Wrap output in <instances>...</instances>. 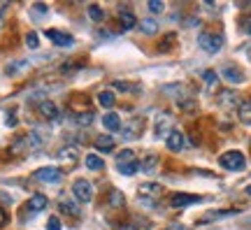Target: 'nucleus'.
<instances>
[{
	"label": "nucleus",
	"instance_id": "f257e3e1",
	"mask_svg": "<svg viewBox=\"0 0 251 230\" xmlns=\"http://www.w3.org/2000/svg\"><path fill=\"white\" fill-rule=\"evenodd\" d=\"M45 144V137L40 130H30V133L21 135L17 140L12 142V151L14 153H28V151H37L40 147Z\"/></svg>",
	"mask_w": 251,
	"mask_h": 230
},
{
	"label": "nucleus",
	"instance_id": "f03ea898",
	"mask_svg": "<svg viewBox=\"0 0 251 230\" xmlns=\"http://www.w3.org/2000/svg\"><path fill=\"white\" fill-rule=\"evenodd\" d=\"M117 170L126 177H133L135 172L140 170V160L135 158V151L133 149H126L117 156Z\"/></svg>",
	"mask_w": 251,
	"mask_h": 230
},
{
	"label": "nucleus",
	"instance_id": "7ed1b4c3",
	"mask_svg": "<svg viewBox=\"0 0 251 230\" xmlns=\"http://www.w3.org/2000/svg\"><path fill=\"white\" fill-rule=\"evenodd\" d=\"M219 165L224 170H230V172H240V170H244V165H247V158H244L242 151H226V153H221L219 156Z\"/></svg>",
	"mask_w": 251,
	"mask_h": 230
},
{
	"label": "nucleus",
	"instance_id": "20e7f679",
	"mask_svg": "<svg viewBox=\"0 0 251 230\" xmlns=\"http://www.w3.org/2000/svg\"><path fill=\"white\" fill-rule=\"evenodd\" d=\"M198 45H200V49H205L207 53H216L224 47V35L221 33H212V30H202L198 35Z\"/></svg>",
	"mask_w": 251,
	"mask_h": 230
},
{
	"label": "nucleus",
	"instance_id": "39448f33",
	"mask_svg": "<svg viewBox=\"0 0 251 230\" xmlns=\"http://www.w3.org/2000/svg\"><path fill=\"white\" fill-rule=\"evenodd\" d=\"M72 195H75L79 203H91V200H93V186L89 184V179H75Z\"/></svg>",
	"mask_w": 251,
	"mask_h": 230
},
{
	"label": "nucleus",
	"instance_id": "423d86ee",
	"mask_svg": "<svg viewBox=\"0 0 251 230\" xmlns=\"http://www.w3.org/2000/svg\"><path fill=\"white\" fill-rule=\"evenodd\" d=\"M202 203L200 195H191V193H172L170 195V207L172 209H184L188 204H198Z\"/></svg>",
	"mask_w": 251,
	"mask_h": 230
},
{
	"label": "nucleus",
	"instance_id": "0eeeda50",
	"mask_svg": "<svg viewBox=\"0 0 251 230\" xmlns=\"http://www.w3.org/2000/svg\"><path fill=\"white\" fill-rule=\"evenodd\" d=\"M221 77H224L228 84H242L244 81V70L237 68L235 63H226L221 65Z\"/></svg>",
	"mask_w": 251,
	"mask_h": 230
},
{
	"label": "nucleus",
	"instance_id": "6e6552de",
	"mask_svg": "<svg viewBox=\"0 0 251 230\" xmlns=\"http://www.w3.org/2000/svg\"><path fill=\"white\" fill-rule=\"evenodd\" d=\"M33 177L37 181H47V184H56V181H61L63 179V172L58 168H40L35 170V175Z\"/></svg>",
	"mask_w": 251,
	"mask_h": 230
},
{
	"label": "nucleus",
	"instance_id": "1a4fd4ad",
	"mask_svg": "<svg viewBox=\"0 0 251 230\" xmlns=\"http://www.w3.org/2000/svg\"><path fill=\"white\" fill-rule=\"evenodd\" d=\"M47 37L54 42L56 47H72L75 45V37L63 33V30H56V28H47Z\"/></svg>",
	"mask_w": 251,
	"mask_h": 230
},
{
	"label": "nucleus",
	"instance_id": "9d476101",
	"mask_svg": "<svg viewBox=\"0 0 251 230\" xmlns=\"http://www.w3.org/2000/svg\"><path fill=\"white\" fill-rule=\"evenodd\" d=\"M163 195V186L161 184H142L140 186V198H144V200H151V203H156L158 198Z\"/></svg>",
	"mask_w": 251,
	"mask_h": 230
},
{
	"label": "nucleus",
	"instance_id": "9b49d317",
	"mask_svg": "<svg viewBox=\"0 0 251 230\" xmlns=\"http://www.w3.org/2000/svg\"><path fill=\"white\" fill-rule=\"evenodd\" d=\"M144 130V119L140 116H135L133 121H128L124 128V137L126 140H135V137H140V133Z\"/></svg>",
	"mask_w": 251,
	"mask_h": 230
},
{
	"label": "nucleus",
	"instance_id": "f8f14e48",
	"mask_svg": "<svg viewBox=\"0 0 251 230\" xmlns=\"http://www.w3.org/2000/svg\"><path fill=\"white\" fill-rule=\"evenodd\" d=\"M47 204H49V200H47V195H42V193H35L30 200L26 203V212L28 214H40L42 209H45Z\"/></svg>",
	"mask_w": 251,
	"mask_h": 230
},
{
	"label": "nucleus",
	"instance_id": "ddd939ff",
	"mask_svg": "<svg viewBox=\"0 0 251 230\" xmlns=\"http://www.w3.org/2000/svg\"><path fill=\"white\" fill-rule=\"evenodd\" d=\"M165 144H168V149L170 151H181L184 149V144H186V137L181 130H170V135L165 137Z\"/></svg>",
	"mask_w": 251,
	"mask_h": 230
},
{
	"label": "nucleus",
	"instance_id": "4468645a",
	"mask_svg": "<svg viewBox=\"0 0 251 230\" xmlns=\"http://www.w3.org/2000/svg\"><path fill=\"white\" fill-rule=\"evenodd\" d=\"M170 128H172V116L168 112H161V114L156 116V135L158 137H163L165 133L170 135Z\"/></svg>",
	"mask_w": 251,
	"mask_h": 230
},
{
	"label": "nucleus",
	"instance_id": "2eb2a0df",
	"mask_svg": "<svg viewBox=\"0 0 251 230\" xmlns=\"http://www.w3.org/2000/svg\"><path fill=\"white\" fill-rule=\"evenodd\" d=\"M37 112L45 116V119H51V121L58 119V107H56L51 100H42V102L37 105Z\"/></svg>",
	"mask_w": 251,
	"mask_h": 230
},
{
	"label": "nucleus",
	"instance_id": "dca6fc26",
	"mask_svg": "<svg viewBox=\"0 0 251 230\" xmlns=\"http://www.w3.org/2000/svg\"><path fill=\"white\" fill-rule=\"evenodd\" d=\"M119 19H121V28L124 30H130V28L137 26V19L133 17V12L126 7H119Z\"/></svg>",
	"mask_w": 251,
	"mask_h": 230
},
{
	"label": "nucleus",
	"instance_id": "f3484780",
	"mask_svg": "<svg viewBox=\"0 0 251 230\" xmlns=\"http://www.w3.org/2000/svg\"><path fill=\"white\" fill-rule=\"evenodd\" d=\"M240 209H219V212H207L200 216V223H209V221H216V219H226V216H233L237 214Z\"/></svg>",
	"mask_w": 251,
	"mask_h": 230
},
{
	"label": "nucleus",
	"instance_id": "a211bd4d",
	"mask_svg": "<svg viewBox=\"0 0 251 230\" xmlns=\"http://www.w3.org/2000/svg\"><path fill=\"white\" fill-rule=\"evenodd\" d=\"M140 170L147 172V175H153V172L158 170V156H156V153L144 156V160H140Z\"/></svg>",
	"mask_w": 251,
	"mask_h": 230
},
{
	"label": "nucleus",
	"instance_id": "6ab92c4d",
	"mask_svg": "<svg viewBox=\"0 0 251 230\" xmlns=\"http://www.w3.org/2000/svg\"><path fill=\"white\" fill-rule=\"evenodd\" d=\"M219 105L224 109H230V107H240V100L233 91H224V93H219Z\"/></svg>",
	"mask_w": 251,
	"mask_h": 230
},
{
	"label": "nucleus",
	"instance_id": "aec40b11",
	"mask_svg": "<svg viewBox=\"0 0 251 230\" xmlns=\"http://www.w3.org/2000/svg\"><path fill=\"white\" fill-rule=\"evenodd\" d=\"M102 124H105V128H107L109 133L121 130V119H119V114H114V112H107V114L102 116Z\"/></svg>",
	"mask_w": 251,
	"mask_h": 230
},
{
	"label": "nucleus",
	"instance_id": "412c9836",
	"mask_svg": "<svg viewBox=\"0 0 251 230\" xmlns=\"http://www.w3.org/2000/svg\"><path fill=\"white\" fill-rule=\"evenodd\" d=\"M93 144H96V149H98V151H112V149H114V137H112V135H107V133L98 135Z\"/></svg>",
	"mask_w": 251,
	"mask_h": 230
},
{
	"label": "nucleus",
	"instance_id": "4be33fe9",
	"mask_svg": "<svg viewBox=\"0 0 251 230\" xmlns=\"http://www.w3.org/2000/svg\"><path fill=\"white\" fill-rule=\"evenodd\" d=\"M237 116H240V121H242L244 126H251V98L249 100H244V102H240V107H237Z\"/></svg>",
	"mask_w": 251,
	"mask_h": 230
},
{
	"label": "nucleus",
	"instance_id": "5701e85b",
	"mask_svg": "<svg viewBox=\"0 0 251 230\" xmlns=\"http://www.w3.org/2000/svg\"><path fill=\"white\" fill-rule=\"evenodd\" d=\"M58 207H61L63 214H72V216H79V207L68 200V195H61V200H58Z\"/></svg>",
	"mask_w": 251,
	"mask_h": 230
},
{
	"label": "nucleus",
	"instance_id": "b1692460",
	"mask_svg": "<svg viewBox=\"0 0 251 230\" xmlns=\"http://www.w3.org/2000/svg\"><path fill=\"white\" fill-rule=\"evenodd\" d=\"M86 168H89V170H96V172H98V170L105 168V160L100 158L98 153H89V156H86Z\"/></svg>",
	"mask_w": 251,
	"mask_h": 230
},
{
	"label": "nucleus",
	"instance_id": "393cba45",
	"mask_svg": "<svg viewBox=\"0 0 251 230\" xmlns=\"http://www.w3.org/2000/svg\"><path fill=\"white\" fill-rule=\"evenodd\" d=\"M98 102L102 107H114V102H117V96H114L112 91H100V93H98Z\"/></svg>",
	"mask_w": 251,
	"mask_h": 230
},
{
	"label": "nucleus",
	"instance_id": "a878e982",
	"mask_svg": "<svg viewBox=\"0 0 251 230\" xmlns=\"http://www.w3.org/2000/svg\"><path fill=\"white\" fill-rule=\"evenodd\" d=\"M124 195H121V191H117V188H114V191H112V193H109V200H107V207H112V209H119V207H124Z\"/></svg>",
	"mask_w": 251,
	"mask_h": 230
},
{
	"label": "nucleus",
	"instance_id": "bb28decb",
	"mask_svg": "<svg viewBox=\"0 0 251 230\" xmlns=\"http://www.w3.org/2000/svg\"><path fill=\"white\" fill-rule=\"evenodd\" d=\"M140 28H142V33H147V35H156L158 33V21L156 19H144L142 24H140Z\"/></svg>",
	"mask_w": 251,
	"mask_h": 230
},
{
	"label": "nucleus",
	"instance_id": "cd10ccee",
	"mask_svg": "<svg viewBox=\"0 0 251 230\" xmlns=\"http://www.w3.org/2000/svg\"><path fill=\"white\" fill-rule=\"evenodd\" d=\"M28 68V61H14V63H7L5 65V75H17V72H21V70H26Z\"/></svg>",
	"mask_w": 251,
	"mask_h": 230
},
{
	"label": "nucleus",
	"instance_id": "c85d7f7f",
	"mask_svg": "<svg viewBox=\"0 0 251 230\" xmlns=\"http://www.w3.org/2000/svg\"><path fill=\"white\" fill-rule=\"evenodd\" d=\"M75 124H77V126H84V128H86V126H91V124H93V112H91V109H86V112H79V114L75 116Z\"/></svg>",
	"mask_w": 251,
	"mask_h": 230
},
{
	"label": "nucleus",
	"instance_id": "c756f323",
	"mask_svg": "<svg viewBox=\"0 0 251 230\" xmlns=\"http://www.w3.org/2000/svg\"><path fill=\"white\" fill-rule=\"evenodd\" d=\"M89 17L93 19V21H102V19H105V12H102L98 5H91V7H89Z\"/></svg>",
	"mask_w": 251,
	"mask_h": 230
},
{
	"label": "nucleus",
	"instance_id": "7c9ffc66",
	"mask_svg": "<svg viewBox=\"0 0 251 230\" xmlns=\"http://www.w3.org/2000/svg\"><path fill=\"white\" fill-rule=\"evenodd\" d=\"M26 45L30 47V49H37V47H40V40H37V33H28V35H26Z\"/></svg>",
	"mask_w": 251,
	"mask_h": 230
},
{
	"label": "nucleus",
	"instance_id": "2f4dec72",
	"mask_svg": "<svg viewBox=\"0 0 251 230\" xmlns=\"http://www.w3.org/2000/svg\"><path fill=\"white\" fill-rule=\"evenodd\" d=\"M149 9H151L153 14H161L163 9H165V5H163L161 0H149Z\"/></svg>",
	"mask_w": 251,
	"mask_h": 230
},
{
	"label": "nucleus",
	"instance_id": "473e14b6",
	"mask_svg": "<svg viewBox=\"0 0 251 230\" xmlns=\"http://www.w3.org/2000/svg\"><path fill=\"white\" fill-rule=\"evenodd\" d=\"M202 79H205L207 86H212V84L216 81V72L214 70H205V72H202Z\"/></svg>",
	"mask_w": 251,
	"mask_h": 230
},
{
	"label": "nucleus",
	"instance_id": "72a5a7b5",
	"mask_svg": "<svg viewBox=\"0 0 251 230\" xmlns=\"http://www.w3.org/2000/svg\"><path fill=\"white\" fill-rule=\"evenodd\" d=\"M47 230H61V221H58V216H51V219L47 221Z\"/></svg>",
	"mask_w": 251,
	"mask_h": 230
},
{
	"label": "nucleus",
	"instance_id": "f704fd0d",
	"mask_svg": "<svg viewBox=\"0 0 251 230\" xmlns=\"http://www.w3.org/2000/svg\"><path fill=\"white\" fill-rule=\"evenodd\" d=\"M240 28H242V33L251 35V17H244V19H242V24H240Z\"/></svg>",
	"mask_w": 251,
	"mask_h": 230
},
{
	"label": "nucleus",
	"instance_id": "c9c22d12",
	"mask_svg": "<svg viewBox=\"0 0 251 230\" xmlns=\"http://www.w3.org/2000/svg\"><path fill=\"white\" fill-rule=\"evenodd\" d=\"M114 86H117V89H121V91H137V86H133V84H126V81H117Z\"/></svg>",
	"mask_w": 251,
	"mask_h": 230
},
{
	"label": "nucleus",
	"instance_id": "e433bc0d",
	"mask_svg": "<svg viewBox=\"0 0 251 230\" xmlns=\"http://www.w3.org/2000/svg\"><path fill=\"white\" fill-rule=\"evenodd\" d=\"M5 223H7V212H5V209L0 207V228H2Z\"/></svg>",
	"mask_w": 251,
	"mask_h": 230
},
{
	"label": "nucleus",
	"instance_id": "4c0bfd02",
	"mask_svg": "<svg viewBox=\"0 0 251 230\" xmlns=\"http://www.w3.org/2000/svg\"><path fill=\"white\" fill-rule=\"evenodd\" d=\"M7 7H9V2H5V0H2V2H0V21H2V14L7 12Z\"/></svg>",
	"mask_w": 251,
	"mask_h": 230
},
{
	"label": "nucleus",
	"instance_id": "58836bf2",
	"mask_svg": "<svg viewBox=\"0 0 251 230\" xmlns=\"http://www.w3.org/2000/svg\"><path fill=\"white\" fill-rule=\"evenodd\" d=\"M5 124H7L9 128H12V126H17V116H12V114H9L7 119H5Z\"/></svg>",
	"mask_w": 251,
	"mask_h": 230
},
{
	"label": "nucleus",
	"instance_id": "ea45409f",
	"mask_svg": "<svg viewBox=\"0 0 251 230\" xmlns=\"http://www.w3.org/2000/svg\"><path fill=\"white\" fill-rule=\"evenodd\" d=\"M165 230H188V228L181 226V223H175V226H170V228H165Z\"/></svg>",
	"mask_w": 251,
	"mask_h": 230
},
{
	"label": "nucleus",
	"instance_id": "a19ab883",
	"mask_svg": "<svg viewBox=\"0 0 251 230\" xmlns=\"http://www.w3.org/2000/svg\"><path fill=\"white\" fill-rule=\"evenodd\" d=\"M244 191H247V195H251V184L247 186V188H244Z\"/></svg>",
	"mask_w": 251,
	"mask_h": 230
},
{
	"label": "nucleus",
	"instance_id": "79ce46f5",
	"mask_svg": "<svg viewBox=\"0 0 251 230\" xmlns=\"http://www.w3.org/2000/svg\"><path fill=\"white\" fill-rule=\"evenodd\" d=\"M119 230H137V228H130V226H126V228H119Z\"/></svg>",
	"mask_w": 251,
	"mask_h": 230
}]
</instances>
